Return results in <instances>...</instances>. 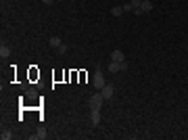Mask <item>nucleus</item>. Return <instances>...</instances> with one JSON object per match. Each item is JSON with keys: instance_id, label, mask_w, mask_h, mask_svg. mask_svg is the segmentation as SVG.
<instances>
[{"instance_id": "obj_1", "label": "nucleus", "mask_w": 188, "mask_h": 140, "mask_svg": "<svg viewBox=\"0 0 188 140\" xmlns=\"http://www.w3.org/2000/svg\"><path fill=\"white\" fill-rule=\"evenodd\" d=\"M103 103H104V96L103 94H100V90L96 92V94H92L90 98H88V109H100V107H103Z\"/></svg>"}, {"instance_id": "obj_2", "label": "nucleus", "mask_w": 188, "mask_h": 140, "mask_svg": "<svg viewBox=\"0 0 188 140\" xmlns=\"http://www.w3.org/2000/svg\"><path fill=\"white\" fill-rule=\"evenodd\" d=\"M92 82H94V88H96V90H100V88H103L104 86V77H103V69H100V67H96V71H94V77H92Z\"/></svg>"}, {"instance_id": "obj_3", "label": "nucleus", "mask_w": 188, "mask_h": 140, "mask_svg": "<svg viewBox=\"0 0 188 140\" xmlns=\"http://www.w3.org/2000/svg\"><path fill=\"white\" fill-rule=\"evenodd\" d=\"M109 71L111 73H119V71H128V63H117V61H111L109 63Z\"/></svg>"}, {"instance_id": "obj_4", "label": "nucleus", "mask_w": 188, "mask_h": 140, "mask_svg": "<svg viewBox=\"0 0 188 140\" xmlns=\"http://www.w3.org/2000/svg\"><path fill=\"white\" fill-rule=\"evenodd\" d=\"M100 94L104 96V100H111V98H113V94H115V88H113L111 84H104L103 88H100Z\"/></svg>"}, {"instance_id": "obj_5", "label": "nucleus", "mask_w": 188, "mask_h": 140, "mask_svg": "<svg viewBox=\"0 0 188 140\" xmlns=\"http://www.w3.org/2000/svg\"><path fill=\"white\" fill-rule=\"evenodd\" d=\"M46 136H48V134H46V130H44V128H40V130H36L34 134H29V140H44Z\"/></svg>"}, {"instance_id": "obj_6", "label": "nucleus", "mask_w": 188, "mask_h": 140, "mask_svg": "<svg viewBox=\"0 0 188 140\" xmlns=\"http://www.w3.org/2000/svg\"><path fill=\"white\" fill-rule=\"evenodd\" d=\"M153 11V2L151 0H142L140 2V15H146V13H151Z\"/></svg>"}, {"instance_id": "obj_7", "label": "nucleus", "mask_w": 188, "mask_h": 140, "mask_svg": "<svg viewBox=\"0 0 188 140\" xmlns=\"http://www.w3.org/2000/svg\"><path fill=\"white\" fill-rule=\"evenodd\" d=\"M111 61H117V63H123V61H125V55L121 52V50H113V52H111Z\"/></svg>"}, {"instance_id": "obj_8", "label": "nucleus", "mask_w": 188, "mask_h": 140, "mask_svg": "<svg viewBox=\"0 0 188 140\" xmlns=\"http://www.w3.org/2000/svg\"><path fill=\"white\" fill-rule=\"evenodd\" d=\"M90 121L94 123V126L100 121V109H92V111H90Z\"/></svg>"}, {"instance_id": "obj_9", "label": "nucleus", "mask_w": 188, "mask_h": 140, "mask_svg": "<svg viewBox=\"0 0 188 140\" xmlns=\"http://www.w3.org/2000/svg\"><path fill=\"white\" fill-rule=\"evenodd\" d=\"M48 44H50V46H52V48L56 50V48H59V46H61L63 42H61V38H56V36H52V38L48 40Z\"/></svg>"}, {"instance_id": "obj_10", "label": "nucleus", "mask_w": 188, "mask_h": 140, "mask_svg": "<svg viewBox=\"0 0 188 140\" xmlns=\"http://www.w3.org/2000/svg\"><path fill=\"white\" fill-rule=\"evenodd\" d=\"M8 55H11V48H8L7 44L2 42V46H0V56H2V59H7Z\"/></svg>"}, {"instance_id": "obj_11", "label": "nucleus", "mask_w": 188, "mask_h": 140, "mask_svg": "<svg viewBox=\"0 0 188 140\" xmlns=\"http://www.w3.org/2000/svg\"><path fill=\"white\" fill-rule=\"evenodd\" d=\"M123 13H125L123 7H113V8H111V15H113V17H121Z\"/></svg>"}, {"instance_id": "obj_12", "label": "nucleus", "mask_w": 188, "mask_h": 140, "mask_svg": "<svg viewBox=\"0 0 188 140\" xmlns=\"http://www.w3.org/2000/svg\"><path fill=\"white\" fill-rule=\"evenodd\" d=\"M0 138H2V140H11V138H13V132L2 128V132H0Z\"/></svg>"}, {"instance_id": "obj_13", "label": "nucleus", "mask_w": 188, "mask_h": 140, "mask_svg": "<svg viewBox=\"0 0 188 140\" xmlns=\"http://www.w3.org/2000/svg\"><path fill=\"white\" fill-rule=\"evenodd\" d=\"M56 52H59V55H65V52H67V44L63 42L61 46H59V48H56Z\"/></svg>"}, {"instance_id": "obj_14", "label": "nucleus", "mask_w": 188, "mask_h": 140, "mask_svg": "<svg viewBox=\"0 0 188 140\" xmlns=\"http://www.w3.org/2000/svg\"><path fill=\"white\" fill-rule=\"evenodd\" d=\"M123 11H125V13H134V7H132V2H128V4H123Z\"/></svg>"}, {"instance_id": "obj_15", "label": "nucleus", "mask_w": 188, "mask_h": 140, "mask_svg": "<svg viewBox=\"0 0 188 140\" xmlns=\"http://www.w3.org/2000/svg\"><path fill=\"white\" fill-rule=\"evenodd\" d=\"M27 98H38V92L31 88V90H27Z\"/></svg>"}, {"instance_id": "obj_16", "label": "nucleus", "mask_w": 188, "mask_h": 140, "mask_svg": "<svg viewBox=\"0 0 188 140\" xmlns=\"http://www.w3.org/2000/svg\"><path fill=\"white\" fill-rule=\"evenodd\" d=\"M42 2H44V4H46V7H50V4H52V2H55V0H42Z\"/></svg>"}]
</instances>
